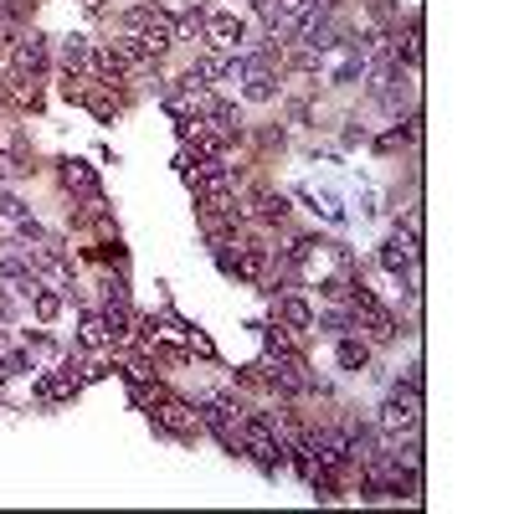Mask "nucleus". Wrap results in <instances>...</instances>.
<instances>
[{
  "instance_id": "f257e3e1",
  "label": "nucleus",
  "mask_w": 514,
  "mask_h": 514,
  "mask_svg": "<svg viewBox=\"0 0 514 514\" xmlns=\"http://www.w3.org/2000/svg\"><path fill=\"white\" fill-rule=\"evenodd\" d=\"M119 26H124V36H134V42L150 52V57H165L170 47H175V16L170 11H160V6H129L124 16H119Z\"/></svg>"
},
{
  "instance_id": "f03ea898",
  "label": "nucleus",
  "mask_w": 514,
  "mask_h": 514,
  "mask_svg": "<svg viewBox=\"0 0 514 514\" xmlns=\"http://www.w3.org/2000/svg\"><path fill=\"white\" fill-rule=\"evenodd\" d=\"M237 432H242V453H247L257 468H268V473H278V468H283V437H278L273 417L252 412V417H242V422H237Z\"/></svg>"
},
{
  "instance_id": "7ed1b4c3",
  "label": "nucleus",
  "mask_w": 514,
  "mask_h": 514,
  "mask_svg": "<svg viewBox=\"0 0 514 514\" xmlns=\"http://www.w3.org/2000/svg\"><path fill=\"white\" fill-rule=\"evenodd\" d=\"M196 422H201L227 453H242V432H237L242 407H232V401H201V407H196Z\"/></svg>"
},
{
  "instance_id": "20e7f679",
  "label": "nucleus",
  "mask_w": 514,
  "mask_h": 514,
  "mask_svg": "<svg viewBox=\"0 0 514 514\" xmlns=\"http://www.w3.org/2000/svg\"><path fill=\"white\" fill-rule=\"evenodd\" d=\"M47 67H52V42L42 31H21L11 42V72L16 78H42Z\"/></svg>"
},
{
  "instance_id": "39448f33",
  "label": "nucleus",
  "mask_w": 514,
  "mask_h": 514,
  "mask_svg": "<svg viewBox=\"0 0 514 514\" xmlns=\"http://www.w3.org/2000/svg\"><path fill=\"white\" fill-rule=\"evenodd\" d=\"M242 98L247 103H268L273 93H278V78H273V57L268 52H252V57H242Z\"/></svg>"
},
{
  "instance_id": "423d86ee",
  "label": "nucleus",
  "mask_w": 514,
  "mask_h": 514,
  "mask_svg": "<svg viewBox=\"0 0 514 514\" xmlns=\"http://www.w3.org/2000/svg\"><path fill=\"white\" fill-rule=\"evenodd\" d=\"M237 72H242V52H222V47H211V52H201V57H196L191 78L211 88V83H237Z\"/></svg>"
},
{
  "instance_id": "0eeeda50",
  "label": "nucleus",
  "mask_w": 514,
  "mask_h": 514,
  "mask_svg": "<svg viewBox=\"0 0 514 514\" xmlns=\"http://www.w3.org/2000/svg\"><path fill=\"white\" fill-rule=\"evenodd\" d=\"M155 427H165L170 437H196L201 422H196V407H186V401H175V396H160L155 407H150Z\"/></svg>"
},
{
  "instance_id": "6e6552de",
  "label": "nucleus",
  "mask_w": 514,
  "mask_h": 514,
  "mask_svg": "<svg viewBox=\"0 0 514 514\" xmlns=\"http://www.w3.org/2000/svg\"><path fill=\"white\" fill-rule=\"evenodd\" d=\"M201 31L211 36V47H222V52H237V47L247 42V21H242V16H232V11L206 16V21H201Z\"/></svg>"
},
{
  "instance_id": "1a4fd4ad",
  "label": "nucleus",
  "mask_w": 514,
  "mask_h": 514,
  "mask_svg": "<svg viewBox=\"0 0 514 514\" xmlns=\"http://www.w3.org/2000/svg\"><path fill=\"white\" fill-rule=\"evenodd\" d=\"M108 57L119 62L124 83H129V78H150V72L160 67V57H150V52H144V47L134 42V36H124V42H114V47H108Z\"/></svg>"
},
{
  "instance_id": "9d476101",
  "label": "nucleus",
  "mask_w": 514,
  "mask_h": 514,
  "mask_svg": "<svg viewBox=\"0 0 514 514\" xmlns=\"http://www.w3.org/2000/svg\"><path fill=\"white\" fill-rule=\"evenodd\" d=\"M83 103L93 108V119H98V124H114V119L124 114V103H129V98H124V88H114V83H93Z\"/></svg>"
},
{
  "instance_id": "9b49d317",
  "label": "nucleus",
  "mask_w": 514,
  "mask_h": 514,
  "mask_svg": "<svg viewBox=\"0 0 514 514\" xmlns=\"http://www.w3.org/2000/svg\"><path fill=\"white\" fill-rule=\"evenodd\" d=\"M381 263H386V273H396V278H412V268H417V242H412L407 232H396V237L381 247Z\"/></svg>"
},
{
  "instance_id": "f8f14e48",
  "label": "nucleus",
  "mask_w": 514,
  "mask_h": 514,
  "mask_svg": "<svg viewBox=\"0 0 514 514\" xmlns=\"http://www.w3.org/2000/svg\"><path fill=\"white\" fill-rule=\"evenodd\" d=\"M78 386H83V381H78V376H67L62 365H57V371H47L42 381H36V396H42L47 407H62V401L78 396Z\"/></svg>"
},
{
  "instance_id": "ddd939ff",
  "label": "nucleus",
  "mask_w": 514,
  "mask_h": 514,
  "mask_svg": "<svg viewBox=\"0 0 514 514\" xmlns=\"http://www.w3.org/2000/svg\"><path fill=\"white\" fill-rule=\"evenodd\" d=\"M0 165H16V170H31V150L16 124H0Z\"/></svg>"
},
{
  "instance_id": "4468645a",
  "label": "nucleus",
  "mask_w": 514,
  "mask_h": 514,
  "mask_svg": "<svg viewBox=\"0 0 514 514\" xmlns=\"http://www.w3.org/2000/svg\"><path fill=\"white\" fill-rule=\"evenodd\" d=\"M62 186L78 191V196H88V201H98V175H93V165H83V160H67V165H62Z\"/></svg>"
},
{
  "instance_id": "2eb2a0df",
  "label": "nucleus",
  "mask_w": 514,
  "mask_h": 514,
  "mask_svg": "<svg viewBox=\"0 0 514 514\" xmlns=\"http://www.w3.org/2000/svg\"><path fill=\"white\" fill-rule=\"evenodd\" d=\"M98 314H103L108 340H114V345H124V340L134 335V314H129V304H124V299H108V309H98Z\"/></svg>"
},
{
  "instance_id": "dca6fc26",
  "label": "nucleus",
  "mask_w": 514,
  "mask_h": 514,
  "mask_svg": "<svg viewBox=\"0 0 514 514\" xmlns=\"http://www.w3.org/2000/svg\"><path fill=\"white\" fill-rule=\"evenodd\" d=\"M278 319L288 324V329H314V309H309V299H299V293H283L278 299Z\"/></svg>"
},
{
  "instance_id": "f3484780",
  "label": "nucleus",
  "mask_w": 514,
  "mask_h": 514,
  "mask_svg": "<svg viewBox=\"0 0 514 514\" xmlns=\"http://www.w3.org/2000/svg\"><path fill=\"white\" fill-rule=\"evenodd\" d=\"M26 299H31V314L42 319V324H52V319L62 314V293H57V288H47V283H36V288L26 293Z\"/></svg>"
},
{
  "instance_id": "a211bd4d",
  "label": "nucleus",
  "mask_w": 514,
  "mask_h": 514,
  "mask_svg": "<svg viewBox=\"0 0 514 514\" xmlns=\"http://www.w3.org/2000/svg\"><path fill=\"white\" fill-rule=\"evenodd\" d=\"M78 340L88 345V350H108L114 340H108V324H103V314L98 309H83V329H78Z\"/></svg>"
},
{
  "instance_id": "6ab92c4d",
  "label": "nucleus",
  "mask_w": 514,
  "mask_h": 514,
  "mask_svg": "<svg viewBox=\"0 0 514 514\" xmlns=\"http://www.w3.org/2000/svg\"><path fill=\"white\" fill-rule=\"evenodd\" d=\"M335 360L345 365V371H365V360H371V345H365V340H355V335H340V345H335Z\"/></svg>"
},
{
  "instance_id": "aec40b11",
  "label": "nucleus",
  "mask_w": 514,
  "mask_h": 514,
  "mask_svg": "<svg viewBox=\"0 0 514 514\" xmlns=\"http://www.w3.org/2000/svg\"><path fill=\"white\" fill-rule=\"evenodd\" d=\"M57 57H62V67H88V62H93L88 36H62V42H57Z\"/></svg>"
},
{
  "instance_id": "412c9836",
  "label": "nucleus",
  "mask_w": 514,
  "mask_h": 514,
  "mask_svg": "<svg viewBox=\"0 0 514 514\" xmlns=\"http://www.w3.org/2000/svg\"><path fill=\"white\" fill-rule=\"evenodd\" d=\"M288 211H293V206H288L283 196H263V222H288Z\"/></svg>"
},
{
  "instance_id": "4be33fe9",
  "label": "nucleus",
  "mask_w": 514,
  "mask_h": 514,
  "mask_svg": "<svg viewBox=\"0 0 514 514\" xmlns=\"http://www.w3.org/2000/svg\"><path fill=\"white\" fill-rule=\"evenodd\" d=\"M0 216H6V222H26L31 211H26V206H21L16 196H0Z\"/></svg>"
},
{
  "instance_id": "5701e85b",
  "label": "nucleus",
  "mask_w": 514,
  "mask_h": 514,
  "mask_svg": "<svg viewBox=\"0 0 514 514\" xmlns=\"http://www.w3.org/2000/svg\"><path fill=\"white\" fill-rule=\"evenodd\" d=\"M98 263H114V268H124V247H119V242H103V247H98Z\"/></svg>"
}]
</instances>
